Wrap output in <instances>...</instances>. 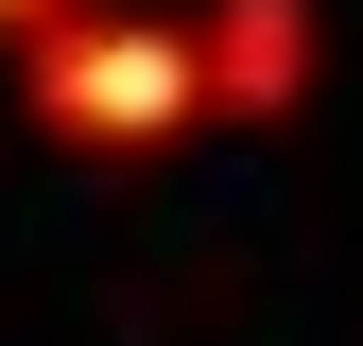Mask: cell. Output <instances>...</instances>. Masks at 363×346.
I'll use <instances>...</instances> for the list:
<instances>
[{
	"instance_id": "obj_1",
	"label": "cell",
	"mask_w": 363,
	"mask_h": 346,
	"mask_svg": "<svg viewBox=\"0 0 363 346\" xmlns=\"http://www.w3.org/2000/svg\"><path fill=\"white\" fill-rule=\"evenodd\" d=\"M18 121L69 156H156L208 121L191 86V18H156V0H52V18L18 35Z\"/></svg>"
},
{
	"instance_id": "obj_2",
	"label": "cell",
	"mask_w": 363,
	"mask_h": 346,
	"mask_svg": "<svg viewBox=\"0 0 363 346\" xmlns=\"http://www.w3.org/2000/svg\"><path fill=\"white\" fill-rule=\"evenodd\" d=\"M311 52H329V18H311V0H208V18H191V86H208V121H294V104H311Z\"/></svg>"
},
{
	"instance_id": "obj_3",
	"label": "cell",
	"mask_w": 363,
	"mask_h": 346,
	"mask_svg": "<svg viewBox=\"0 0 363 346\" xmlns=\"http://www.w3.org/2000/svg\"><path fill=\"white\" fill-rule=\"evenodd\" d=\"M35 18H52V0H0V35H35Z\"/></svg>"
}]
</instances>
